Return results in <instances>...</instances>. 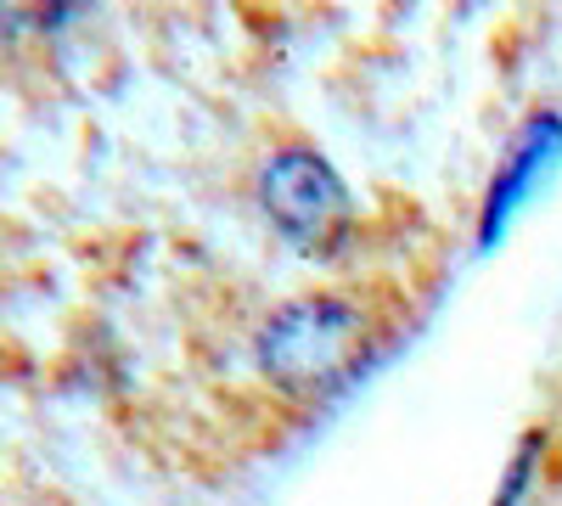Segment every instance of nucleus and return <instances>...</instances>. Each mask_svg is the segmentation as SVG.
Segmentation results:
<instances>
[{"label":"nucleus","instance_id":"f03ea898","mask_svg":"<svg viewBox=\"0 0 562 506\" xmlns=\"http://www.w3.org/2000/svg\"><path fill=\"white\" fill-rule=\"evenodd\" d=\"M551 428H557V450H562V383H557V411H551Z\"/></svg>","mask_w":562,"mask_h":506},{"label":"nucleus","instance_id":"f257e3e1","mask_svg":"<svg viewBox=\"0 0 562 506\" xmlns=\"http://www.w3.org/2000/svg\"><path fill=\"white\" fill-rule=\"evenodd\" d=\"M355 338H360V315L344 299H315L310 310H293L288 321H276V333H270L276 372H288V378L338 372L355 355Z\"/></svg>","mask_w":562,"mask_h":506}]
</instances>
